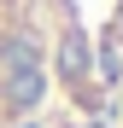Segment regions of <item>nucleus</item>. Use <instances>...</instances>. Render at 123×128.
<instances>
[{
  "instance_id": "f257e3e1",
  "label": "nucleus",
  "mask_w": 123,
  "mask_h": 128,
  "mask_svg": "<svg viewBox=\"0 0 123 128\" xmlns=\"http://www.w3.org/2000/svg\"><path fill=\"white\" fill-rule=\"evenodd\" d=\"M53 41V88L111 116L123 88V0H41Z\"/></svg>"
},
{
  "instance_id": "7ed1b4c3",
  "label": "nucleus",
  "mask_w": 123,
  "mask_h": 128,
  "mask_svg": "<svg viewBox=\"0 0 123 128\" xmlns=\"http://www.w3.org/2000/svg\"><path fill=\"white\" fill-rule=\"evenodd\" d=\"M111 128H123V88H117V99H111Z\"/></svg>"
},
{
  "instance_id": "f03ea898",
  "label": "nucleus",
  "mask_w": 123,
  "mask_h": 128,
  "mask_svg": "<svg viewBox=\"0 0 123 128\" xmlns=\"http://www.w3.org/2000/svg\"><path fill=\"white\" fill-rule=\"evenodd\" d=\"M53 99V41L41 0H0V128H35Z\"/></svg>"
}]
</instances>
